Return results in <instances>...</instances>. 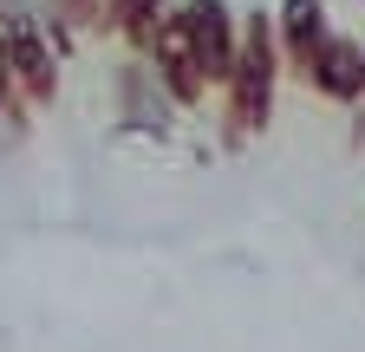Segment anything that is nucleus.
Instances as JSON below:
<instances>
[{"label": "nucleus", "mask_w": 365, "mask_h": 352, "mask_svg": "<svg viewBox=\"0 0 365 352\" xmlns=\"http://www.w3.org/2000/svg\"><path fill=\"white\" fill-rule=\"evenodd\" d=\"M281 33H274V14H242V53L235 72L222 85V124L235 138H255L274 111V85H281Z\"/></svg>", "instance_id": "obj_1"}, {"label": "nucleus", "mask_w": 365, "mask_h": 352, "mask_svg": "<svg viewBox=\"0 0 365 352\" xmlns=\"http://www.w3.org/2000/svg\"><path fill=\"white\" fill-rule=\"evenodd\" d=\"M0 46H7V72H14L20 105H53L59 98V53H53L46 26H33L26 14H7L0 20Z\"/></svg>", "instance_id": "obj_2"}, {"label": "nucleus", "mask_w": 365, "mask_h": 352, "mask_svg": "<svg viewBox=\"0 0 365 352\" xmlns=\"http://www.w3.org/2000/svg\"><path fill=\"white\" fill-rule=\"evenodd\" d=\"M157 85H163V98L182 105V111H196L209 98V85H202V66H196V39H190V20H182V7H170L150 33V46H144Z\"/></svg>", "instance_id": "obj_3"}, {"label": "nucleus", "mask_w": 365, "mask_h": 352, "mask_svg": "<svg viewBox=\"0 0 365 352\" xmlns=\"http://www.w3.org/2000/svg\"><path fill=\"white\" fill-rule=\"evenodd\" d=\"M182 20H190V39H196L202 85L222 92L228 72H235V53H242V14L228 0H182Z\"/></svg>", "instance_id": "obj_4"}, {"label": "nucleus", "mask_w": 365, "mask_h": 352, "mask_svg": "<svg viewBox=\"0 0 365 352\" xmlns=\"http://www.w3.org/2000/svg\"><path fill=\"white\" fill-rule=\"evenodd\" d=\"M307 92H319L327 105H365V46L346 39V33H333L327 53L307 72Z\"/></svg>", "instance_id": "obj_5"}, {"label": "nucleus", "mask_w": 365, "mask_h": 352, "mask_svg": "<svg viewBox=\"0 0 365 352\" xmlns=\"http://www.w3.org/2000/svg\"><path fill=\"white\" fill-rule=\"evenodd\" d=\"M274 33H281V66L307 85L313 59L327 53V39H333L327 7H319V0H287V7H281V20H274Z\"/></svg>", "instance_id": "obj_6"}, {"label": "nucleus", "mask_w": 365, "mask_h": 352, "mask_svg": "<svg viewBox=\"0 0 365 352\" xmlns=\"http://www.w3.org/2000/svg\"><path fill=\"white\" fill-rule=\"evenodd\" d=\"M163 14H170V0H105L111 33L124 39V46H137V53L150 46V33H157V20H163Z\"/></svg>", "instance_id": "obj_7"}]
</instances>
